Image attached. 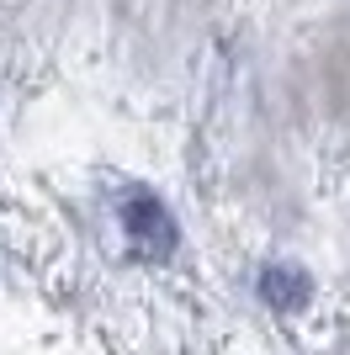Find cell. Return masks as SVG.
Masks as SVG:
<instances>
[{
	"mask_svg": "<svg viewBox=\"0 0 350 355\" xmlns=\"http://www.w3.org/2000/svg\"><path fill=\"white\" fill-rule=\"evenodd\" d=\"M117 212H122V228H128V244L138 260H170L175 244H181V228H175L170 207H165L154 191H144V186H128L122 191V202H117Z\"/></svg>",
	"mask_w": 350,
	"mask_h": 355,
	"instance_id": "1",
	"label": "cell"
},
{
	"mask_svg": "<svg viewBox=\"0 0 350 355\" xmlns=\"http://www.w3.org/2000/svg\"><path fill=\"white\" fill-rule=\"evenodd\" d=\"M260 302L276 313H303L313 302V276L292 260H276V266L260 270Z\"/></svg>",
	"mask_w": 350,
	"mask_h": 355,
	"instance_id": "2",
	"label": "cell"
}]
</instances>
